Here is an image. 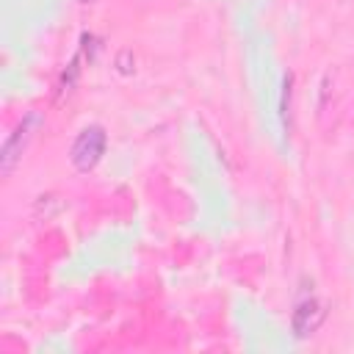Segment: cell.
Returning a JSON list of instances; mask_svg holds the SVG:
<instances>
[{"instance_id":"7a4b0ae2","label":"cell","mask_w":354,"mask_h":354,"mask_svg":"<svg viewBox=\"0 0 354 354\" xmlns=\"http://www.w3.org/2000/svg\"><path fill=\"white\" fill-rule=\"evenodd\" d=\"M105 141H108V138H105V130L97 127V124L80 130V136L75 138V144H72V149H69V160H72V166H75L77 171H88V169H94V166L100 163L102 152H105Z\"/></svg>"},{"instance_id":"277c9868","label":"cell","mask_w":354,"mask_h":354,"mask_svg":"<svg viewBox=\"0 0 354 354\" xmlns=\"http://www.w3.org/2000/svg\"><path fill=\"white\" fill-rule=\"evenodd\" d=\"M80 55H75L69 64H66V69L61 72V80H58V94H69L72 88H75V83H77V75H80Z\"/></svg>"},{"instance_id":"5b68a950","label":"cell","mask_w":354,"mask_h":354,"mask_svg":"<svg viewBox=\"0 0 354 354\" xmlns=\"http://www.w3.org/2000/svg\"><path fill=\"white\" fill-rule=\"evenodd\" d=\"M80 3H94V0H80Z\"/></svg>"},{"instance_id":"6da1fadb","label":"cell","mask_w":354,"mask_h":354,"mask_svg":"<svg viewBox=\"0 0 354 354\" xmlns=\"http://www.w3.org/2000/svg\"><path fill=\"white\" fill-rule=\"evenodd\" d=\"M41 127V113L39 111H30L22 116V122L8 133V138L3 141V149H0V171L3 177H8L14 171V166L19 163L25 147L30 144V138L36 136V130Z\"/></svg>"},{"instance_id":"3957f363","label":"cell","mask_w":354,"mask_h":354,"mask_svg":"<svg viewBox=\"0 0 354 354\" xmlns=\"http://www.w3.org/2000/svg\"><path fill=\"white\" fill-rule=\"evenodd\" d=\"M324 318H326L324 301H318V299H313V296L304 299V301H299L296 310H293V315H290L293 335H296V337H310V335H315V332L321 329Z\"/></svg>"}]
</instances>
